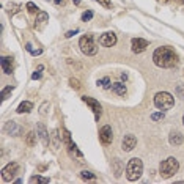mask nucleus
Returning a JSON list of instances; mask_svg holds the SVG:
<instances>
[{"mask_svg": "<svg viewBox=\"0 0 184 184\" xmlns=\"http://www.w3.org/2000/svg\"><path fill=\"white\" fill-rule=\"evenodd\" d=\"M153 61H154V65L159 66V68H175L179 63V58H178V54H176L172 47L162 46V47H158V49L154 51Z\"/></svg>", "mask_w": 184, "mask_h": 184, "instance_id": "1", "label": "nucleus"}, {"mask_svg": "<svg viewBox=\"0 0 184 184\" xmlns=\"http://www.w3.org/2000/svg\"><path fill=\"white\" fill-rule=\"evenodd\" d=\"M178 170H179V161L176 158H168L165 161H162L161 167H159V175L164 179H168L175 173H178Z\"/></svg>", "mask_w": 184, "mask_h": 184, "instance_id": "2", "label": "nucleus"}, {"mask_svg": "<svg viewBox=\"0 0 184 184\" xmlns=\"http://www.w3.org/2000/svg\"><path fill=\"white\" fill-rule=\"evenodd\" d=\"M143 173V162L139 158H132L126 165V178L129 181H137Z\"/></svg>", "mask_w": 184, "mask_h": 184, "instance_id": "3", "label": "nucleus"}, {"mask_svg": "<svg viewBox=\"0 0 184 184\" xmlns=\"http://www.w3.org/2000/svg\"><path fill=\"white\" fill-rule=\"evenodd\" d=\"M154 106L159 110H168L175 106V98L167 91H159L154 94Z\"/></svg>", "mask_w": 184, "mask_h": 184, "instance_id": "4", "label": "nucleus"}, {"mask_svg": "<svg viewBox=\"0 0 184 184\" xmlns=\"http://www.w3.org/2000/svg\"><path fill=\"white\" fill-rule=\"evenodd\" d=\"M79 47L82 54L85 55H96L98 54V46L93 39V35H84L79 39Z\"/></svg>", "mask_w": 184, "mask_h": 184, "instance_id": "5", "label": "nucleus"}, {"mask_svg": "<svg viewBox=\"0 0 184 184\" xmlns=\"http://www.w3.org/2000/svg\"><path fill=\"white\" fill-rule=\"evenodd\" d=\"M61 140H63V143H65V146H66V149H68V153H69L72 158H77V159H82V153L77 149V146H76V143L72 142V139H71V134H69V131L68 129H61Z\"/></svg>", "mask_w": 184, "mask_h": 184, "instance_id": "6", "label": "nucleus"}, {"mask_svg": "<svg viewBox=\"0 0 184 184\" xmlns=\"http://www.w3.org/2000/svg\"><path fill=\"white\" fill-rule=\"evenodd\" d=\"M17 172H19V164L17 162H10L6 167L2 168V179L5 182L13 181V179H14V176L17 175Z\"/></svg>", "mask_w": 184, "mask_h": 184, "instance_id": "7", "label": "nucleus"}, {"mask_svg": "<svg viewBox=\"0 0 184 184\" xmlns=\"http://www.w3.org/2000/svg\"><path fill=\"white\" fill-rule=\"evenodd\" d=\"M3 131H5V134L11 135V137H20V135L24 134L22 126H19L16 121H8V123H5Z\"/></svg>", "mask_w": 184, "mask_h": 184, "instance_id": "8", "label": "nucleus"}, {"mask_svg": "<svg viewBox=\"0 0 184 184\" xmlns=\"http://www.w3.org/2000/svg\"><path fill=\"white\" fill-rule=\"evenodd\" d=\"M82 101H84L85 104L93 110V113H94V120L98 121L99 117H101V112H102V107H101V104H99V101H96L94 98H90V96H82Z\"/></svg>", "mask_w": 184, "mask_h": 184, "instance_id": "9", "label": "nucleus"}, {"mask_svg": "<svg viewBox=\"0 0 184 184\" xmlns=\"http://www.w3.org/2000/svg\"><path fill=\"white\" fill-rule=\"evenodd\" d=\"M99 139L101 142L104 143V145H110L112 140H113V132H112V127L106 124V126H102L101 127V131H99Z\"/></svg>", "mask_w": 184, "mask_h": 184, "instance_id": "10", "label": "nucleus"}, {"mask_svg": "<svg viewBox=\"0 0 184 184\" xmlns=\"http://www.w3.org/2000/svg\"><path fill=\"white\" fill-rule=\"evenodd\" d=\"M99 44L104 46V47H112L117 44V35L113 32H107L104 35L99 36Z\"/></svg>", "mask_w": 184, "mask_h": 184, "instance_id": "11", "label": "nucleus"}, {"mask_svg": "<svg viewBox=\"0 0 184 184\" xmlns=\"http://www.w3.org/2000/svg\"><path fill=\"white\" fill-rule=\"evenodd\" d=\"M135 145H137V137L132 134H127L124 135V139H123L121 142V148H123V151H132V149L135 148Z\"/></svg>", "mask_w": 184, "mask_h": 184, "instance_id": "12", "label": "nucleus"}, {"mask_svg": "<svg viewBox=\"0 0 184 184\" xmlns=\"http://www.w3.org/2000/svg\"><path fill=\"white\" fill-rule=\"evenodd\" d=\"M131 47H132V52L134 54H142L148 47V41L143 39V38H132Z\"/></svg>", "mask_w": 184, "mask_h": 184, "instance_id": "13", "label": "nucleus"}, {"mask_svg": "<svg viewBox=\"0 0 184 184\" xmlns=\"http://www.w3.org/2000/svg\"><path fill=\"white\" fill-rule=\"evenodd\" d=\"M36 134H38V137H39L41 143H43L44 146H47V145L51 143V135L47 134L46 126L43 124V123H38V126H36Z\"/></svg>", "mask_w": 184, "mask_h": 184, "instance_id": "14", "label": "nucleus"}, {"mask_svg": "<svg viewBox=\"0 0 184 184\" xmlns=\"http://www.w3.org/2000/svg\"><path fill=\"white\" fill-rule=\"evenodd\" d=\"M184 142V135L179 132V131H172L168 135V143L172 146H179L181 143Z\"/></svg>", "mask_w": 184, "mask_h": 184, "instance_id": "15", "label": "nucleus"}, {"mask_svg": "<svg viewBox=\"0 0 184 184\" xmlns=\"http://www.w3.org/2000/svg\"><path fill=\"white\" fill-rule=\"evenodd\" d=\"M61 135H60V132H58V129H54L52 131V134H51V145H52V148H54V151H57V149L60 148V145H61Z\"/></svg>", "mask_w": 184, "mask_h": 184, "instance_id": "16", "label": "nucleus"}, {"mask_svg": "<svg viewBox=\"0 0 184 184\" xmlns=\"http://www.w3.org/2000/svg\"><path fill=\"white\" fill-rule=\"evenodd\" d=\"M47 20H49V14H47L46 11H39L36 14V19H35V29H43Z\"/></svg>", "mask_w": 184, "mask_h": 184, "instance_id": "17", "label": "nucleus"}, {"mask_svg": "<svg viewBox=\"0 0 184 184\" xmlns=\"http://www.w3.org/2000/svg\"><path fill=\"white\" fill-rule=\"evenodd\" d=\"M2 69L5 74L13 72V57H3L2 58Z\"/></svg>", "mask_w": 184, "mask_h": 184, "instance_id": "18", "label": "nucleus"}, {"mask_svg": "<svg viewBox=\"0 0 184 184\" xmlns=\"http://www.w3.org/2000/svg\"><path fill=\"white\" fill-rule=\"evenodd\" d=\"M112 91L115 94H118V96H124L126 94V85L121 84V82H117V84H112Z\"/></svg>", "mask_w": 184, "mask_h": 184, "instance_id": "19", "label": "nucleus"}, {"mask_svg": "<svg viewBox=\"0 0 184 184\" xmlns=\"http://www.w3.org/2000/svg\"><path fill=\"white\" fill-rule=\"evenodd\" d=\"M32 109H33V102L24 101V102H20V104H19V107L16 109V112H17V113H29Z\"/></svg>", "mask_w": 184, "mask_h": 184, "instance_id": "20", "label": "nucleus"}, {"mask_svg": "<svg viewBox=\"0 0 184 184\" xmlns=\"http://www.w3.org/2000/svg\"><path fill=\"white\" fill-rule=\"evenodd\" d=\"M36 135L38 134H35L33 131L27 132V135H25V145L27 146H35L36 145Z\"/></svg>", "mask_w": 184, "mask_h": 184, "instance_id": "21", "label": "nucleus"}, {"mask_svg": "<svg viewBox=\"0 0 184 184\" xmlns=\"http://www.w3.org/2000/svg\"><path fill=\"white\" fill-rule=\"evenodd\" d=\"M112 167H113V172H115V176L120 178L121 176V172H123V164L120 159H113L112 161Z\"/></svg>", "mask_w": 184, "mask_h": 184, "instance_id": "22", "label": "nucleus"}, {"mask_svg": "<svg viewBox=\"0 0 184 184\" xmlns=\"http://www.w3.org/2000/svg\"><path fill=\"white\" fill-rule=\"evenodd\" d=\"M96 85H98V87L101 85L104 90H109V88H112V80H110V77H109V76H106L104 79H99V80L96 82Z\"/></svg>", "mask_w": 184, "mask_h": 184, "instance_id": "23", "label": "nucleus"}, {"mask_svg": "<svg viewBox=\"0 0 184 184\" xmlns=\"http://www.w3.org/2000/svg\"><path fill=\"white\" fill-rule=\"evenodd\" d=\"M51 179L49 178H44V176H39V175H35V176H32V178L29 179V182L30 184H47V182H49Z\"/></svg>", "mask_w": 184, "mask_h": 184, "instance_id": "24", "label": "nucleus"}, {"mask_svg": "<svg viewBox=\"0 0 184 184\" xmlns=\"http://www.w3.org/2000/svg\"><path fill=\"white\" fill-rule=\"evenodd\" d=\"M80 178L84 181H94V179H96V175L91 173V172H88V170H82V172H80Z\"/></svg>", "mask_w": 184, "mask_h": 184, "instance_id": "25", "label": "nucleus"}, {"mask_svg": "<svg viewBox=\"0 0 184 184\" xmlns=\"http://www.w3.org/2000/svg\"><path fill=\"white\" fill-rule=\"evenodd\" d=\"M49 109H51V104L47 101H44L43 104H41V107H39V115L41 117H46V115L49 113Z\"/></svg>", "mask_w": 184, "mask_h": 184, "instance_id": "26", "label": "nucleus"}, {"mask_svg": "<svg viewBox=\"0 0 184 184\" xmlns=\"http://www.w3.org/2000/svg\"><path fill=\"white\" fill-rule=\"evenodd\" d=\"M25 8H27V11H29V13H32V14H38V13H39V8L33 2H27Z\"/></svg>", "mask_w": 184, "mask_h": 184, "instance_id": "27", "label": "nucleus"}, {"mask_svg": "<svg viewBox=\"0 0 184 184\" xmlns=\"http://www.w3.org/2000/svg\"><path fill=\"white\" fill-rule=\"evenodd\" d=\"M69 85H71V88H74V90H80V80L79 79H76V77H71L69 79Z\"/></svg>", "mask_w": 184, "mask_h": 184, "instance_id": "28", "label": "nucleus"}, {"mask_svg": "<svg viewBox=\"0 0 184 184\" xmlns=\"http://www.w3.org/2000/svg\"><path fill=\"white\" fill-rule=\"evenodd\" d=\"M164 118H165V112H154L153 115H151V120L153 121H159V120H164Z\"/></svg>", "mask_w": 184, "mask_h": 184, "instance_id": "29", "label": "nucleus"}, {"mask_svg": "<svg viewBox=\"0 0 184 184\" xmlns=\"http://www.w3.org/2000/svg\"><path fill=\"white\" fill-rule=\"evenodd\" d=\"M11 91H13V87H6V88H3V90H2V99H3V101L8 99L10 94H11Z\"/></svg>", "mask_w": 184, "mask_h": 184, "instance_id": "30", "label": "nucleus"}, {"mask_svg": "<svg viewBox=\"0 0 184 184\" xmlns=\"http://www.w3.org/2000/svg\"><path fill=\"white\" fill-rule=\"evenodd\" d=\"M43 69H44V66H41V65H39V66H38V71H35V72L32 74V79H33V80L41 79V76H43V72H41V71H43Z\"/></svg>", "mask_w": 184, "mask_h": 184, "instance_id": "31", "label": "nucleus"}, {"mask_svg": "<svg viewBox=\"0 0 184 184\" xmlns=\"http://www.w3.org/2000/svg\"><path fill=\"white\" fill-rule=\"evenodd\" d=\"M91 17H93V11H90V10H88V11H85L84 14L80 16V19H82V22H88V20H90Z\"/></svg>", "mask_w": 184, "mask_h": 184, "instance_id": "32", "label": "nucleus"}, {"mask_svg": "<svg viewBox=\"0 0 184 184\" xmlns=\"http://www.w3.org/2000/svg\"><path fill=\"white\" fill-rule=\"evenodd\" d=\"M176 93H178V96L184 99V85H178L176 87Z\"/></svg>", "mask_w": 184, "mask_h": 184, "instance_id": "33", "label": "nucleus"}, {"mask_svg": "<svg viewBox=\"0 0 184 184\" xmlns=\"http://www.w3.org/2000/svg\"><path fill=\"white\" fill-rule=\"evenodd\" d=\"M98 2L104 6V8H112V2H110V0H98Z\"/></svg>", "mask_w": 184, "mask_h": 184, "instance_id": "34", "label": "nucleus"}, {"mask_svg": "<svg viewBox=\"0 0 184 184\" xmlns=\"http://www.w3.org/2000/svg\"><path fill=\"white\" fill-rule=\"evenodd\" d=\"M77 33H79V29H76V30H69V32H68L66 35H65V38H71V36H74V35H77Z\"/></svg>", "mask_w": 184, "mask_h": 184, "instance_id": "35", "label": "nucleus"}, {"mask_svg": "<svg viewBox=\"0 0 184 184\" xmlns=\"http://www.w3.org/2000/svg\"><path fill=\"white\" fill-rule=\"evenodd\" d=\"M66 61H68V65H71V66H76L77 69H80V68H82V65H80V63H76V61H72L71 58H68Z\"/></svg>", "mask_w": 184, "mask_h": 184, "instance_id": "36", "label": "nucleus"}, {"mask_svg": "<svg viewBox=\"0 0 184 184\" xmlns=\"http://www.w3.org/2000/svg\"><path fill=\"white\" fill-rule=\"evenodd\" d=\"M17 8H19V5H13V10H11V14H16V13H17Z\"/></svg>", "mask_w": 184, "mask_h": 184, "instance_id": "37", "label": "nucleus"}, {"mask_svg": "<svg viewBox=\"0 0 184 184\" xmlns=\"http://www.w3.org/2000/svg\"><path fill=\"white\" fill-rule=\"evenodd\" d=\"M55 5H65V0H54Z\"/></svg>", "mask_w": 184, "mask_h": 184, "instance_id": "38", "label": "nucleus"}, {"mask_svg": "<svg viewBox=\"0 0 184 184\" xmlns=\"http://www.w3.org/2000/svg\"><path fill=\"white\" fill-rule=\"evenodd\" d=\"M30 54H33V55H39V54H41V51H32Z\"/></svg>", "mask_w": 184, "mask_h": 184, "instance_id": "39", "label": "nucleus"}, {"mask_svg": "<svg viewBox=\"0 0 184 184\" xmlns=\"http://www.w3.org/2000/svg\"><path fill=\"white\" fill-rule=\"evenodd\" d=\"M176 3H179V5H184V0H175Z\"/></svg>", "mask_w": 184, "mask_h": 184, "instance_id": "40", "label": "nucleus"}, {"mask_svg": "<svg viewBox=\"0 0 184 184\" xmlns=\"http://www.w3.org/2000/svg\"><path fill=\"white\" fill-rule=\"evenodd\" d=\"M72 2L76 3V5H80V0H72Z\"/></svg>", "mask_w": 184, "mask_h": 184, "instance_id": "41", "label": "nucleus"}, {"mask_svg": "<svg viewBox=\"0 0 184 184\" xmlns=\"http://www.w3.org/2000/svg\"><path fill=\"white\" fill-rule=\"evenodd\" d=\"M159 2H162V3H167V2H170V0H159Z\"/></svg>", "mask_w": 184, "mask_h": 184, "instance_id": "42", "label": "nucleus"}, {"mask_svg": "<svg viewBox=\"0 0 184 184\" xmlns=\"http://www.w3.org/2000/svg\"><path fill=\"white\" fill-rule=\"evenodd\" d=\"M182 124H184V115H182Z\"/></svg>", "mask_w": 184, "mask_h": 184, "instance_id": "43", "label": "nucleus"}]
</instances>
